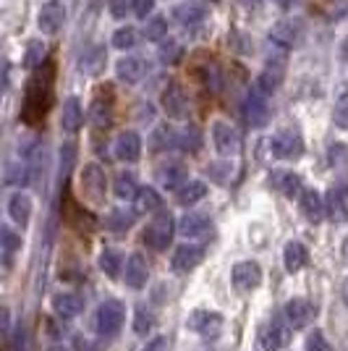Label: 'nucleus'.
I'll return each mask as SVG.
<instances>
[{
    "instance_id": "obj_22",
    "label": "nucleus",
    "mask_w": 348,
    "mask_h": 351,
    "mask_svg": "<svg viewBox=\"0 0 348 351\" xmlns=\"http://www.w3.org/2000/svg\"><path fill=\"white\" fill-rule=\"evenodd\" d=\"M306 260H309V252H306L301 241H288L286 244V249H283V265H286L288 273H299L306 265Z\"/></svg>"
},
{
    "instance_id": "obj_52",
    "label": "nucleus",
    "mask_w": 348,
    "mask_h": 351,
    "mask_svg": "<svg viewBox=\"0 0 348 351\" xmlns=\"http://www.w3.org/2000/svg\"><path fill=\"white\" fill-rule=\"evenodd\" d=\"M8 330H11V312H8V307H0V343L5 341Z\"/></svg>"
},
{
    "instance_id": "obj_46",
    "label": "nucleus",
    "mask_w": 348,
    "mask_h": 351,
    "mask_svg": "<svg viewBox=\"0 0 348 351\" xmlns=\"http://www.w3.org/2000/svg\"><path fill=\"white\" fill-rule=\"evenodd\" d=\"M178 58H181V45L173 43V40L162 45V50H160V60L162 63H175Z\"/></svg>"
},
{
    "instance_id": "obj_30",
    "label": "nucleus",
    "mask_w": 348,
    "mask_h": 351,
    "mask_svg": "<svg viewBox=\"0 0 348 351\" xmlns=\"http://www.w3.org/2000/svg\"><path fill=\"white\" fill-rule=\"evenodd\" d=\"M158 207H160V194L155 189L142 186V189L136 191V197H134V215H147V213H152Z\"/></svg>"
},
{
    "instance_id": "obj_7",
    "label": "nucleus",
    "mask_w": 348,
    "mask_h": 351,
    "mask_svg": "<svg viewBox=\"0 0 348 351\" xmlns=\"http://www.w3.org/2000/svg\"><path fill=\"white\" fill-rule=\"evenodd\" d=\"M162 110L168 113L171 118H186L189 116V97L181 84L171 82L168 89L162 92Z\"/></svg>"
},
{
    "instance_id": "obj_20",
    "label": "nucleus",
    "mask_w": 348,
    "mask_h": 351,
    "mask_svg": "<svg viewBox=\"0 0 348 351\" xmlns=\"http://www.w3.org/2000/svg\"><path fill=\"white\" fill-rule=\"evenodd\" d=\"M8 215H11V220H14L16 226H27L32 218V199L24 194V191H16L14 197L8 199Z\"/></svg>"
},
{
    "instance_id": "obj_10",
    "label": "nucleus",
    "mask_w": 348,
    "mask_h": 351,
    "mask_svg": "<svg viewBox=\"0 0 348 351\" xmlns=\"http://www.w3.org/2000/svg\"><path fill=\"white\" fill-rule=\"evenodd\" d=\"M325 213L330 215L333 223H346L348 220V184H340V186H335V189L327 191Z\"/></svg>"
},
{
    "instance_id": "obj_59",
    "label": "nucleus",
    "mask_w": 348,
    "mask_h": 351,
    "mask_svg": "<svg viewBox=\"0 0 348 351\" xmlns=\"http://www.w3.org/2000/svg\"><path fill=\"white\" fill-rule=\"evenodd\" d=\"M343 56H346V58H348V43L343 45Z\"/></svg>"
},
{
    "instance_id": "obj_9",
    "label": "nucleus",
    "mask_w": 348,
    "mask_h": 351,
    "mask_svg": "<svg viewBox=\"0 0 348 351\" xmlns=\"http://www.w3.org/2000/svg\"><path fill=\"white\" fill-rule=\"evenodd\" d=\"M233 286L236 289H241V291H251V289H257L262 280V270L257 263H251V260H244V263H236L233 265Z\"/></svg>"
},
{
    "instance_id": "obj_17",
    "label": "nucleus",
    "mask_w": 348,
    "mask_h": 351,
    "mask_svg": "<svg viewBox=\"0 0 348 351\" xmlns=\"http://www.w3.org/2000/svg\"><path fill=\"white\" fill-rule=\"evenodd\" d=\"M142 155V139L139 134L134 132H123L116 139V158L123 162H136Z\"/></svg>"
},
{
    "instance_id": "obj_28",
    "label": "nucleus",
    "mask_w": 348,
    "mask_h": 351,
    "mask_svg": "<svg viewBox=\"0 0 348 351\" xmlns=\"http://www.w3.org/2000/svg\"><path fill=\"white\" fill-rule=\"evenodd\" d=\"M53 307H55V312H58L60 317H66V320H71V317H76L79 312H82V299L76 296V293H58L55 299H53Z\"/></svg>"
},
{
    "instance_id": "obj_50",
    "label": "nucleus",
    "mask_w": 348,
    "mask_h": 351,
    "mask_svg": "<svg viewBox=\"0 0 348 351\" xmlns=\"http://www.w3.org/2000/svg\"><path fill=\"white\" fill-rule=\"evenodd\" d=\"M108 8H110V14L116 16V19H123V16L129 14L131 0H108Z\"/></svg>"
},
{
    "instance_id": "obj_44",
    "label": "nucleus",
    "mask_w": 348,
    "mask_h": 351,
    "mask_svg": "<svg viewBox=\"0 0 348 351\" xmlns=\"http://www.w3.org/2000/svg\"><path fill=\"white\" fill-rule=\"evenodd\" d=\"M113 45H116L118 50H129L136 45V32L131 29V27H123V29H118L113 34Z\"/></svg>"
},
{
    "instance_id": "obj_47",
    "label": "nucleus",
    "mask_w": 348,
    "mask_h": 351,
    "mask_svg": "<svg viewBox=\"0 0 348 351\" xmlns=\"http://www.w3.org/2000/svg\"><path fill=\"white\" fill-rule=\"evenodd\" d=\"M231 171H233L231 162H215V165H210V173H212V178H215L218 184H225Z\"/></svg>"
},
{
    "instance_id": "obj_39",
    "label": "nucleus",
    "mask_w": 348,
    "mask_h": 351,
    "mask_svg": "<svg viewBox=\"0 0 348 351\" xmlns=\"http://www.w3.org/2000/svg\"><path fill=\"white\" fill-rule=\"evenodd\" d=\"M18 247H21L18 234H14L8 226H0V249H3V254H5V257H11V254L18 252Z\"/></svg>"
},
{
    "instance_id": "obj_6",
    "label": "nucleus",
    "mask_w": 348,
    "mask_h": 351,
    "mask_svg": "<svg viewBox=\"0 0 348 351\" xmlns=\"http://www.w3.org/2000/svg\"><path fill=\"white\" fill-rule=\"evenodd\" d=\"M105 189H108V178H105V171H102L97 162H89L87 168L82 171V191L87 194L92 202H102V197H105Z\"/></svg>"
},
{
    "instance_id": "obj_29",
    "label": "nucleus",
    "mask_w": 348,
    "mask_h": 351,
    "mask_svg": "<svg viewBox=\"0 0 348 351\" xmlns=\"http://www.w3.org/2000/svg\"><path fill=\"white\" fill-rule=\"evenodd\" d=\"M262 349L264 351H277L286 341H288V333L283 330V325L280 322H270L264 330H262Z\"/></svg>"
},
{
    "instance_id": "obj_33",
    "label": "nucleus",
    "mask_w": 348,
    "mask_h": 351,
    "mask_svg": "<svg viewBox=\"0 0 348 351\" xmlns=\"http://www.w3.org/2000/svg\"><path fill=\"white\" fill-rule=\"evenodd\" d=\"M100 267L108 278H118L121 276V267H123V257L116 249H105L100 257Z\"/></svg>"
},
{
    "instance_id": "obj_45",
    "label": "nucleus",
    "mask_w": 348,
    "mask_h": 351,
    "mask_svg": "<svg viewBox=\"0 0 348 351\" xmlns=\"http://www.w3.org/2000/svg\"><path fill=\"white\" fill-rule=\"evenodd\" d=\"M131 213H123V210H118V213H110L108 215V228L110 231H126L131 226Z\"/></svg>"
},
{
    "instance_id": "obj_48",
    "label": "nucleus",
    "mask_w": 348,
    "mask_h": 351,
    "mask_svg": "<svg viewBox=\"0 0 348 351\" xmlns=\"http://www.w3.org/2000/svg\"><path fill=\"white\" fill-rule=\"evenodd\" d=\"M306 351H333V349H330V343L325 341L322 333H312V336L306 338Z\"/></svg>"
},
{
    "instance_id": "obj_2",
    "label": "nucleus",
    "mask_w": 348,
    "mask_h": 351,
    "mask_svg": "<svg viewBox=\"0 0 348 351\" xmlns=\"http://www.w3.org/2000/svg\"><path fill=\"white\" fill-rule=\"evenodd\" d=\"M173 234H175L173 215H171V213H160V215H155V220L147 226L145 241L152 249L162 252V249H168V244L173 241Z\"/></svg>"
},
{
    "instance_id": "obj_35",
    "label": "nucleus",
    "mask_w": 348,
    "mask_h": 351,
    "mask_svg": "<svg viewBox=\"0 0 348 351\" xmlns=\"http://www.w3.org/2000/svg\"><path fill=\"white\" fill-rule=\"evenodd\" d=\"M82 66H84V71L87 73H100L105 69V47L102 45H92L87 53H84V60H82Z\"/></svg>"
},
{
    "instance_id": "obj_49",
    "label": "nucleus",
    "mask_w": 348,
    "mask_h": 351,
    "mask_svg": "<svg viewBox=\"0 0 348 351\" xmlns=\"http://www.w3.org/2000/svg\"><path fill=\"white\" fill-rule=\"evenodd\" d=\"M348 160V147H343V145H333L330 147V165H343V162Z\"/></svg>"
},
{
    "instance_id": "obj_18",
    "label": "nucleus",
    "mask_w": 348,
    "mask_h": 351,
    "mask_svg": "<svg viewBox=\"0 0 348 351\" xmlns=\"http://www.w3.org/2000/svg\"><path fill=\"white\" fill-rule=\"evenodd\" d=\"M178 231L181 236H186V239H202L212 231V223L207 215H197V213H191V215H184L181 223H178Z\"/></svg>"
},
{
    "instance_id": "obj_14",
    "label": "nucleus",
    "mask_w": 348,
    "mask_h": 351,
    "mask_svg": "<svg viewBox=\"0 0 348 351\" xmlns=\"http://www.w3.org/2000/svg\"><path fill=\"white\" fill-rule=\"evenodd\" d=\"M212 136H215V147H218V152L223 158H231V155L238 152V134H236V129H233L231 123L218 121L212 126Z\"/></svg>"
},
{
    "instance_id": "obj_16",
    "label": "nucleus",
    "mask_w": 348,
    "mask_h": 351,
    "mask_svg": "<svg viewBox=\"0 0 348 351\" xmlns=\"http://www.w3.org/2000/svg\"><path fill=\"white\" fill-rule=\"evenodd\" d=\"M204 257V249L202 247H194V244H184V247L175 249L173 254V270L175 273H189V270H194L197 265L202 263Z\"/></svg>"
},
{
    "instance_id": "obj_25",
    "label": "nucleus",
    "mask_w": 348,
    "mask_h": 351,
    "mask_svg": "<svg viewBox=\"0 0 348 351\" xmlns=\"http://www.w3.org/2000/svg\"><path fill=\"white\" fill-rule=\"evenodd\" d=\"M296 40V21H277L270 29V43L277 45L280 50H288Z\"/></svg>"
},
{
    "instance_id": "obj_56",
    "label": "nucleus",
    "mask_w": 348,
    "mask_h": 351,
    "mask_svg": "<svg viewBox=\"0 0 348 351\" xmlns=\"http://www.w3.org/2000/svg\"><path fill=\"white\" fill-rule=\"evenodd\" d=\"M241 3H247V5H257L260 0H241Z\"/></svg>"
},
{
    "instance_id": "obj_38",
    "label": "nucleus",
    "mask_w": 348,
    "mask_h": 351,
    "mask_svg": "<svg viewBox=\"0 0 348 351\" xmlns=\"http://www.w3.org/2000/svg\"><path fill=\"white\" fill-rule=\"evenodd\" d=\"M155 328V312L149 307H139L134 315V333L136 336H147Z\"/></svg>"
},
{
    "instance_id": "obj_43",
    "label": "nucleus",
    "mask_w": 348,
    "mask_h": 351,
    "mask_svg": "<svg viewBox=\"0 0 348 351\" xmlns=\"http://www.w3.org/2000/svg\"><path fill=\"white\" fill-rule=\"evenodd\" d=\"M333 121L338 129H348V92L338 97V103L333 108Z\"/></svg>"
},
{
    "instance_id": "obj_55",
    "label": "nucleus",
    "mask_w": 348,
    "mask_h": 351,
    "mask_svg": "<svg viewBox=\"0 0 348 351\" xmlns=\"http://www.w3.org/2000/svg\"><path fill=\"white\" fill-rule=\"evenodd\" d=\"M3 66H5V60H3V50H0V73H3Z\"/></svg>"
},
{
    "instance_id": "obj_19",
    "label": "nucleus",
    "mask_w": 348,
    "mask_h": 351,
    "mask_svg": "<svg viewBox=\"0 0 348 351\" xmlns=\"http://www.w3.org/2000/svg\"><path fill=\"white\" fill-rule=\"evenodd\" d=\"M149 278V265L147 260L136 252V254H131L129 257V265H126V283H129L131 289H142Z\"/></svg>"
},
{
    "instance_id": "obj_51",
    "label": "nucleus",
    "mask_w": 348,
    "mask_h": 351,
    "mask_svg": "<svg viewBox=\"0 0 348 351\" xmlns=\"http://www.w3.org/2000/svg\"><path fill=\"white\" fill-rule=\"evenodd\" d=\"M131 8H134V14L139 16V19H145L155 8V0H131Z\"/></svg>"
},
{
    "instance_id": "obj_13",
    "label": "nucleus",
    "mask_w": 348,
    "mask_h": 351,
    "mask_svg": "<svg viewBox=\"0 0 348 351\" xmlns=\"http://www.w3.org/2000/svg\"><path fill=\"white\" fill-rule=\"evenodd\" d=\"M63 24H66V8H63V3H58V0L45 3L42 11H40V29L45 34H55V32L63 29Z\"/></svg>"
},
{
    "instance_id": "obj_27",
    "label": "nucleus",
    "mask_w": 348,
    "mask_h": 351,
    "mask_svg": "<svg viewBox=\"0 0 348 351\" xmlns=\"http://www.w3.org/2000/svg\"><path fill=\"white\" fill-rule=\"evenodd\" d=\"M173 19L184 27H194L197 21L204 19V5H199V3H181V5L173 8Z\"/></svg>"
},
{
    "instance_id": "obj_24",
    "label": "nucleus",
    "mask_w": 348,
    "mask_h": 351,
    "mask_svg": "<svg viewBox=\"0 0 348 351\" xmlns=\"http://www.w3.org/2000/svg\"><path fill=\"white\" fill-rule=\"evenodd\" d=\"M273 186H275L283 197H296V194H301V181H299V176L290 173V171H277L273 173Z\"/></svg>"
},
{
    "instance_id": "obj_15",
    "label": "nucleus",
    "mask_w": 348,
    "mask_h": 351,
    "mask_svg": "<svg viewBox=\"0 0 348 351\" xmlns=\"http://www.w3.org/2000/svg\"><path fill=\"white\" fill-rule=\"evenodd\" d=\"M147 60L145 58H136V56H129V58H121L116 66L118 79L126 82V84H139L142 79L147 76Z\"/></svg>"
},
{
    "instance_id": "obj_8",
    "label": "nucleus",
    "mask_w": 348,
    "mask_h": 351,
    "mask_svg": "<svg viewBox=\"0 0 348 351\" xmlns=\"http://www.w3.org/2000/svg\"><path fill=\"white\" fill-rule=\"evenodd\" d=\"M270 145H273V152L283 160H296L304 155V139L296 132H280Z\"/></svg>"
},
{
    "instance_id": "obj_26",
    "label": "nucleus",
    "mask_w": 348,
    "mask_h": 351,
    "mask_svg": "<svg viewBox=\"0 0 348 351\" xmlns=\"http://www.w3.org/2000/svg\"><path fill=\"white\" fill-rule=\"evenodd\" d=\"M158 178L165 189H181V181L186 178V168L181 162H168L158 171Z\"/></svg>"
},
{
    "instance_id": "obj_37",
    "label": "nucleus",
    "mask_w": 348,
    "mask_h": 351,
    "mask_svg": "<svg viewBox=\"0 0 348 351\" xmlns=\"http://www.w3.org/2000/svg\"><path fill=\"white\" fill-rule=\"evenodd\" d=\"M113 189H116L118 199H134L136 191H139V186H136V178H134L131 173H118Z\"/></svg>"
},
{
    "instance_id": "obj_3",
    "label": "nucleus",
    "mask_w": 348,
    "mask_h": 351,
    "mask_svg": "<svg viewBox=\"0 0 348 351\" xmlns=\"http://www.w3.org/2000/svg\"><path fill=\"white\" fill-rule=\"evenodd\" d=\"M126 320V307H123V302H116V299H110V302H105L97 312V330H100L102 336H116L118 330H121V325Z\"/></svg>"
},
{
    "instance_id": "obj_4",
    "label": "nucleus",
    "mask_w": 348,
    "mask_h": 351,
    "mask_svg": "<svg viewBox=\"0 0 348 351\" xmlns=\"http://www.w3.org/2000/svg\"><path fill=\"white\" fill-rule=\"evenodd\" d=\"M241 113H244V121H247L251 129H260L267 123L270 118V108H267V100L260 89H249V95L244 97V105H241Z\"/></svg>"
},
{
    "instance_id": "obj_57",
    "label": "nucleus",
    "mask_w": 348,
    "mask_h": 351,
    "mask_svg": "<svg viewBox=\"0 0 348 351\" xmlns=\"http://www.w3.org/2000/svg\"><path fill=\"white\" fill-rule=\"evenodd\" d=\"M343 254H346V260H348V239H346V244H343Z\"/></svg>"
},
{
    "instance_id": "obj_53",
    "label": "nucleus",
    "mask_w": 348,
    "mask_h": 351,
    "mask_svg": "<svg viewBox=\"0 0 348 351\" xmlns=\"http://www.w3.org/2000/svg\"><path fill=\"white\" fill-rule=\"evenodd\" d=\"M145 351H165V341L162 338H155V341H149V346Z\"/></svg>"
},
{
    "instance_id": "obj_21",
    "label": "nucleus",
    "mask_w": 348,
    "mask_h": 351,
    "mask_svg": "<svg viewBox=\"0 0 348 351\" xmlns=\"http://www.w3.org/2000/svg\"><path fill=\"white\" fill-rule=\"evenodd\" d=\"M301 213H304V218L309 223H319V220L325 218V199L319 197V191H301Z\"/></svg>"
},
{
    "instance_id": "obj_1",
    "label": "nucleus",
    "mask_w": 348,
    "mask_h": 351,
    "mask_svg": "<svg viewBox=\"0 0 348 351\" xmlns=\"http://www.w3.org/2000/svg\"><path fill=\"white\" fill-rule=\"evenodd\" d=\"M53 82H55V63L45 60L34 71V79L27 89V100H24V121L27 123H37L45 118L50 100H53Z\"/></svg>"
},
{
    "instance_id": "obj_12",
    "label": "nucleus",
    "mask_w": 348,
    "mask_h": 351,
    "mask_svg": "<svg viewBox=\"0 0 348 351\" xmlns=\"http://www.w3.org/2000/svg\"><path fill=\"white\" fill-rule=\"evenodd\" d=\"M283 60L286 56H270L267 66L260 76V92L262 95H273L280 84H283Z\"/></svg>"
},
{
    "instance_id": "obj_34",
    "label": "nucleus",
    "mask_w": 348,
    "mask_h": 351,
    "mask_svg": "<svg viewBox=\"0 0 348 351\" xmlns=\"http://www.w3.org/2000/svg\"><path fill=\"white\" fill-rule=\"evenodd\" d=\"M199 145H202V134L197 126H186L184 132L175 134V147H181L184 152H197Z\"/></svg>"
},
{
    "instance_id": "obj_31",
    "label": "nucleus",
    "mask_w": 348,
    "mask_h": 351,
    "mask_svg": "<svg viewBox=\"0 0 348 351\" xmlns=\"http://www.w3.org/2000/svg\"><path fill=\"white\" fill-rule=\"evenodd\" d=\"M207 197V184L202 181H186L181 189H178V205H197Z\"/></svg>"
},
{
    "instance_id": "obj_42",
    "label": "nucleus",
    "mask_w": 348,
    "mask_h": 351,
    "mask_svg": "<svg viewBox=\"0 0 348 351\" xmlns=\"http://www.w3.org/2000/svg\"><path fill=\"white\" fill-rule=\"evenodd\" d=\"M165 34H168V21H165L162 16H155V19H149V24H147V29H145L147 40H152V43H160Z\"/></svg>"
},
{
    "instance_id": "obj_11",
    "label": "nucleus",
    "mask_w": 348,
    "mask_h": 351,
    "mask_svg": "<svg viewBox=\"0 0 348 351\" xmlns=\"http://www.w3.org/2000/svg\"><path fill=\"white\" fill-rule=\"evenodd\" d=\"M286 320H288L290 328H306L309 322L314 320V315H317V309L312 302H306V299H290L288 304H286Z\"/></svg>"
},
{
    "instance_id": "obj_54",
    "label": "nucleus",
    "mask_w": 348,
    "mask_h": 351,
    "mask_svg": "<svg viewBox=\"0 0 348 351\" xmlns=\"http://www.w3.org/2000/svg\"><path fill=\"white\" fill-rule=\"evenodd\" d=\"M343 299H346V304H348V280L343 283Z\"/></svg>"
},
{
    "instance_id": "obj_36",
    "label": "nucleus",
    "mask_w": 348,
    "mask_h": 351,
    "mask_svg": "<svg viewBox=\"0 0 348 351\" xmlns=\"http://www.w3.org/2000/svg\"><path fill=\"white\" fill-rule=\"evenodd\" d=\"M149 147L155 149V152H162V149H171V147H175V132L171 129V126H165V123H160L158 129L152 132V139H149Z\"/></svg>"
},
{
    "instance_id": "obj_32",
    "label": "nucleus",
    "mask_w": 348,
    "mask_h": 351,
    "mask_svg": "<svg viewBox=\"0 0 348 351\" xmlns=\"http://www.w3.org/2000/svg\"><path fill=\"white\" fill-rule=\"evenodd\" d=\"M89 113H92L95 129H108V126L113 123V103H110V100H95Z\"/></svg>"
},
{
    "instance_id": "obj_5",
    "label": "nucleus",
    "mask_w": 348,
    "mask_h": 351,
    "mask_svg": "<svg viewBox=\"0 0 348 351\" xmlns=\"http://www.w3.org/2000/svg\"><path fill=\"white\" fill-rule=\"evenodd\" d=\"M189 328L197 336L212 341V338H218L223 333V315L210 312V309H197V312H191Z\"/></svg>"
},
{
    "instance_id": "obj_41",
    "label": "nucleus",
    "mask_w": 348,
    "mask_h": 351,
    "mask_svg": "<svg viewBox=\"0 0 348 351\" xmlns=\"http://www.w3.org/2000/svg\"><path fill=\"white\" fill-rule=\"evenodd\" d=\"M73 158H76V145H73V142H66V145L60 147V181H66V178L71 176Z\"/></svg>"
},
{
    "instance_id": "obj_40",
    "label": "nucleus",
    "mask_w": 348,
    "mask_h": 351,
    "mask_svg": "<svg viewBox=\"0 0 348 351\" xmlns=\"http://www.w3.org/2000/svg\"><path fill=\"white\" fill-rule=\"evenodd\" d=\"M42 58H45V45L40 40H32L29 47H27V56H24V66L37 71L42 66Z\"/></svg>"
},
{
    "instance_id": "obj_58",
    "label": "nucleus",
    "mask_w": 348,
    "mask_h": 351,
    "mask_svg": "<svg viewBox=\"0 0 348 351\" xmlns=\"http://www.w3.org/2000/svg\"><path fill=\"white\" fill-rule=\"evenodd\" d=\"M47 351H66L63 346H53V349H47Z\"/></svg>"
},
{
    "instance_id": "obj_23",
    "label": "nucleus",
    "mask_w": 348,
    "mask_h": 351,
    "mask_svg": "<svg viewBox=\"0 0 348 351\" xmlns=\"http://www.w3.org/2000/svg\"><path fill=\"white\" fill-rule=\"evenodd\" d=\"M84 123V113H82V103L76 97H69L63 103V129L69 134H76L79 126Z\"/></svg>"
}]
</instances>
